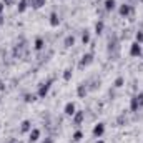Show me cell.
Wrapping results in <instances>:
<instances>
[{"label": "cell", "mask_w": 143, "mask_h": 143, "mask_svg": "<svg viewBox=\"0 0 143 143\" xmlns=\"http://www.w3.org/2000/svg\"><path fill=\"white\" fill-rule=\"evenodd\" d=\"M0 12H2V3H0Z\"/></svg>", "instance_id": "ffe728a7"}, {"label": "cell", "mask_w": 143, "mask_h": 143, "mask_svg": "<svg viewBox=\"0 0 143 143\" xmlns=\"http://www.w3.org/2000/svg\"><path fill=\"white\" fill-rule=\"evenodd\" d=\"M90 62H92V55H85L83 60H82V65H87V63H90Z\"/></svg>", "instance_id": "5b68a950"}, {"label": "cell", "mask_w": 143, "mask_h": 143, "mask_svg": "<svg viewBox=\"0 0 143 143\" xmlns=\"http://www.w3.org/2000/svg\"><path fill=\"white\" fill-rule=\"evenodd\" d=\"M120 12H121V13H126V12H128V7H121V10H120Z\"/></svg>", "instance_id": "2e32d148"}, {"label": "cell", "mask_w": 143, "mask_h": 143, "mask_svg": "<svg viewBox=\"0 0 143 143\" xmlns=\"http://www.w3.org/2000/svg\"><path fill=\"white\" fill-rule=\"evenodd\" d=\"M137 40H140V42H142V40H143V33H138V35H137Z\"/></svg>", "instance_id": "ac0fdd59"}, {"label": "cell", "mask_w": 143, "mask_h": 143, "mask_svg": "<svg viewBox=\"0 0 143 143\" xmlns=\"http://www.w3.org/2000/svg\"><path fill=\"white\" fill-rule=\"evenodd\" d=\"M58 20H57V15H52V25H57Z\"/></svg>", "instance_id": "8fae6325"}, {"label": "cell", "mask_w": 143, "mask_h": 143, "mask_svg": "<svg viewBox=\"0 0 143 143\" xmlns=\"http://www.w3.org/2000/svg\"><path fill=\"white\" fill-rule=\"evenodd\" d=\"M102 133H103V125H97V126H95V130H93V135L100 137Z\"/></svg>", "instance_id": "3957f363"}, {"label": "cell", "mask_w": 143, "mask_h": 143, "mask_svg": "<svg viewBox=\"0 0 143 143\" xmlns=\"http://www.w3.org/2000/svg\"><path fill=\"white\" fill-rule=\"evenodd\" d=\"M70 75H72L70 70H67V72H65V80H68V78H70Z\"/></svg>", "instance_id": "9a60e30c"}, {"label": "cell", "mask_w": 143, "mask_h": 143, "mask_svg": "<svg viewBox=\"0 0 143 143\" xmlns=\"http://www.w3.org/2000/svg\"><path fill=\"white\" fill-rule=\"evenodd\" d=\"M65 113H67V115H73V113H75V105H73V103H68V105L65 107Z\"/></svg>", "instance_id": "7a4b0ae2"}, {"label": "cell", "mask_w": 143, "mask_h": 143, "mask_svg": "<svg viewBox=\"0 0 143 143\" xmlns=\"http://www.w3.org/2000/svg\"><path fill=\"white\" fill-rule=\"evenodd\" d=\"M113 5H115V0H107V8H113Z\"/></svg>", "instance_id": "9c48e42d"}, {"label": "cell", "mask_w": 143, "mask_h": 143, "mask_svg": "<svg viewBox=\"0 0 143 143\" xmlns=\"http://www.w3.org/2000/svg\"><path fill=\"white\" fill-rule=\"evenodd\" d=\"M115 85H116V87H121V85H123V78H121V77H120V78H116Z\"/></svg>", "instance_id": "30bf717a"}, {"label": "cell", "mask_w": 143, "mask_h": 143, "mask_svg": "<svg viewBox=\"0 0 143 143\" xmlns=\"http://www.w3.org/2000/svg\"><path fill=\"white\" fill-rule=\"evenodd\" d=\"M28 128H30V121H23V125H22V130H23V132H27Z\"/></svg>", "instance_id": "ba28073f"}, {"label": "cell", "mask_w": 143, "mask_h": 143, "mask_svg": "<svg viewBox=\"0 0 143 143\" xmlns=\"http://www.w3.org/2000/svg\"><path fill=\"white\" fill-rule=\"evenodd\" d=\"M140 53V45L138 43H133L132 45V55H138Z\"/></svg>", "instance_id": "277c9868"}, {"label": "cell", "mask_w": 143, "mask_h": 143, "mask_svg": "<svg viewBox=\"0 0 143 143\" xmlns=\"http://www.w3.org/2000/svg\"><path fill=\"white\" fill-rule=\"evenodd\" d=\"M47 92H48V85H45V87H42V88H40V92H38V95H40V97H43V95H45Z\"/></svg>", "instance_id": "8992f818"}, {"label": "cell", "mask_w": 143, "mask_h": 143, "mask_svg": "<svg viewBox=\"0 0 143 143\" xmlns=\"http://www.w3.org/2000/svg\"><path fill=\"white\" fill-rule=\"evenodd\" d=\"M37 48H42V47H43V42H42V40H37V45H35Z\"/></svg>", "instance_id": "7c38bea8"}, {"label": "cell", "mask_w": 143, "mask_h": 143, "mask_svg": "<svg viewBox=\"0 0 143 143\" xmlns=\"http://www.w3.org/2000/svg\"><path fill=\"white\" fill-rule=\"evenodd\" d=\"M102 28H103V23H98V25H97V32H100Z\"/></svg>", "instance_id": "e0dca14e"}, {"label": "cell", "mask_w": 143, "mask_h": 143, "mask_svg": "<svg viewBox=\"0 0 143 143\" xmlns=\"http://www.w3.org/2000/svg\"><path fill=\"white\" fill-rule=\"evenodd\" d=\"M80 138H82V133H80V132H78V133H75V138H73V140H77V142H78Z\"/></svg>", "instance_id": "5bb4252c"}, {"label": "cell", "mask_w": 143, "mask_h": 143, "mask_svg": "<svg viewBox=\"0 0 143 143\" xmlns=\"http://www.w3.org/2000/svg\"><path fill=\"white\" fill-rule=\"evenodd\" d=\"M82 118H83V113H78V115H77V123L82 121Z\"/></svg>", "instance_id": "4fadbf2b"}, {"label": "cell", "mask_w": 143, "mask_h": 143, "mask_svg": "<svg viewBox=\"0 0 143 143\" xmlns=\"http://www.w3.org/2000/svg\"><path fill=\"white\" fill-rule=\"evenodd\" d=\"M38 135H40V132H38V130H33V132L30 133V138H32V140H37V138H38Z\"/></svg>", "instance_id": "52a82bcc"}, {"label": "cell", "mask_w": 143, "mask_h": 143, "mask_svg": "<svg viewBox=\"0 0 143 143\" xmlns=\"http://www.w3.org/2000/svg\"><path fill=\"white\" fill-rule=\"evenodd\" d=\"M142 105H143V95H138V97H135L133 102H132V110H137V108L142 107Z\"/></svg>", "instance_id": "6da1fadb"}, {"label": "cell", "mask_w": 143, "mask_h": 143, "mask_svg": "<svg viewBox=\"0 0 143 143\" xmlns=\"http://www.w3.org/2000/svg\"><path fill=\"white\" fill-rule=\"evenodd\" d=\"M70 43L73 45V38H67V45H70Z\"/></svg>", "instance_id": "d6986e66"}]
</instances>
